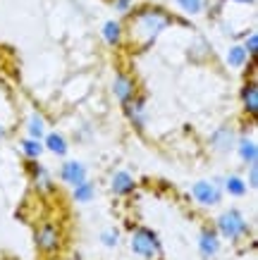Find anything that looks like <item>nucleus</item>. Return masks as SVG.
Wrapping results in <instances>:
<instances>
[{"instance_id": "f257e3e1", "label": "nucleus", "mask_w": 258, "mask_h": 260, "mask_svg": "<svg viewBox=\"0 0 258 260\" xmlns=\"http://www.w3.org/2000/svg\"><path fill=\"white\" fill-rule=\"evenodd\" d=\"M172 22H175L172 15H167L163 8L136 10L132 17V24H129V36H132V41H136L141 48H146V46H151Z\"/></svg>"}, {"instance_id": "f03ea898", "label": "nucleus", "mask_w": 258, "mask_h": 260, "mask_svg": "<svg viewBox=\"0 0 258 260\" xmlns=\"http://www.w3.org/2000/svg\"><path fill=\"white\" fill-rule=\"evenodd\" d=\"M218 232L222 234L225 239H232V241H237V239H242L246 232H249V224H246V220H244V215L239 213V210H227V213L220 215L218 220Z\"/></svg>"}, {"instance_id": "7ed1b4c3", "label": "nucleus", "mask_w": 258, "mask_h": 260, "mask_svg": "<svg viewBox=\"0 0 258 260\" xmlns=\"http://www.w3.org/2000/svg\"><path fill=\"white\" fill-rule=\"evenodd\" d=\"M132 251L141 258H153L156 253H160V241H158L156 232H151L149 227H139L132 237Z\"/></svg>"}, {"instance_id": "20e7f679", "label": "nucleus", "mask_w": 258, "mask_h": 260, "mask_svg": "<svg viewBox=\"0 0 258 260\" xmlns=\"http://www.w3.org/2000/svg\"><path fill=\"white\" fill-rule=\"evenodd\" d=\"M125 112H127V117H129V122H132L139 132L146 129L149 117H146V98H144V95H134L132 101H127L125 103Z\"/></svg>"}, {"instance_id": "39448f33", "label": "nucleus", "mask_w": 258, "mask_h": 260, "mask_svg": "<svg viewBox=\"0 0 258 260\" xmlns=\"http://www.w3.org/2000/svg\"><path fill=\"white\" fill-rule=\"evenodd\" d=\"M191 191H194V198L201 205H218L220 198H222V191L215 181H196Z\"/></svg>"}, {"instance_id": "423d86ee", "label": "nucleus", "mask_w": 258, "mask_h": 260, "mask_svg": "<svg viewBox=\"0 0 258 260\" xmlns=\"http://www.w3.org/2000/svg\"><path fill=\"white\" fill-rule=\"evenodd\" d=\"M112 93L118 95V101L125 105L127 101H132L134 95H136V84H134L132 77L118 72V74H115V81H112Z\"/></svg>"}, {"instance_id": "0eeeda50", "label": "nucleus", "mask_w": 258, "mask_h": 260, "mask_svg": "<svg viewBox=\"0 0 258 260\" xmlns=\"http://www.w3.org/2000/svg\"><path fill=\"white\" fill-rule=\"evenodd\" d=\"M60 177H63V181H67L70 186H77V184L86 181V167L81 165L79 160H67V162H63V167H60Z\"/></svg>"}, {"instance_id": "6e6552de", "label": "nucleus", "mask_w": 258, "mask_h": 260, "mask_svg": "<svg viewBox=\"0 0 258 260\" xmlns=\"http://www.w3.org/2000/svg\"><path fill=\"white\" fill-rule=\"evenodd\" d=\"M242 103H244V110H246V115L256 119V115H258V84H256V79H251V81H246V84H244V88H242Z\"/></svg>"}, {"instance_id": "1a4fd4ad", "label": "nucleus", "mask_w": 258, "mask_h": 260, "mask_svg": "<svg viewBox=\"0 0 258 260\" xmlns=\"http://www.w3.org/2000/svg\"><path fill=\"white\" fill-rule=\"evenodd\" d=\"M235 143H237V136L230 126H220L218 132L211 136V146L215 150H220V153H230L235 148Z\"/></svg>"}, {"instance_id": "9d476101", "label": "nucleus", "mask_w": 258, "mask_h": 260, "mask_svg": "<svg viewBox=\"0 0 258 260\" xmlns=\"http://www.w3.org/2000/svg\"><path fill=\"white\" fill-rule=\"evenodd\" d=\"M110 186H112V193H115V196H129L134 191V186H136V181H134V177L129 172H115Z\"/></svg>"}, {"instance_id": "9b49d317", "label": "nucleus", "mask_w": 258, "mask_h": 260, "mask_svg": "<svg viewBox=\"0 0 258 260\" xmlns=\"http://www.w3.org/2000/svg\"><path fill=\"white\" fill-rule=\"evenodd\" d=\"M36 246L46 253L55 251V248H58V229L50 227V224H43V227L36 232Z\"/></svg>"}, {"instance_id": "f8f14e48", "label": "nucleus", "mask_w": 258, "mask_h": 260, "mask_svg": "<svg viewBox=\"0 0 258 260\" xmlns=\"http://www.w3.org/2000/svg\"><path fill=\"white\" fill-rule=\"evenodd\" d=\"M198 251H201V255H204L206 260L213 258V255L220 251L218 234H215L213 229H206V232H201V237H198Z\"/></svg>"}, {"instance_id": "ddd939ff", "label": "nucleus", "mask_w": 258, "mask_h": 260, "mask_svg": "<svg viewBox=\"0 0 258 260\" xmlns=\"http://www.w3.org/2000/svg\"><path fill=\"white\" fill-rule=\"evenodd\" d=\"M43 139H46L43 148H48L50 153H53V155H58V158L67 155L70 146H67V141H65V136H63V134H58V132H50V134H46Z\"/></svg>"}, {"instance_id": "4468645a", "label": "nucleus", "mask_w": 258, "mask_h": 260, "mask_svg": "<svg viewBox=\"0 0 258 260\" xmlns=\"http://www.w3.org/2000/svg\"><path fill=\"white\" fill-rule=\"evenodd\" d=\"M122 24L118 22V19H110V22L103 24V39H105V43L108 46H120L122 43Z\"/></svg>"}, {"instance_id": "2eb2a0df", "label": "nucleus", "mask_w": 258, "mask_h": 260, "mask_svg": "<svg viewBox=\"0 0 258 260\" xmlns=\"http://www.w3.org/2000/svg\"><path fill=\"white\" fill-rule=\"evenodd\" d=\"M237 148H239V155H242V160L244 162H258V146H256V141L253 139H239V141L235 143Z\"/></svg>"}, {"instance_id": "dca6fc26", "label": "nucleus", "mask_w": 258, "mask_h": 260, "mask_svg": "<svg viewBox=\"0 0 258 260\" xmlns=\"http://www.w3.org/2000/svg\"><path fill=\"white\" fill-rule=\"evenodd\" d=\"M29 170H32L34 184H36L39 189H46V191L53 189V181H50V174H48L46 167H41L39 162H32V165H29Z\"/></svg>"}, {"instance_id": "f3484780", "label": "nucleus", "mask_w": 258, "mask_h": 260, "mask_svg": "<svg viewBox=\"0 0 258 260\" xmlns=\"http://www.w3.org/2000/svg\"><path fill=\"white\" fill-rule=\"evenodd\" d=\"M246 60H249V53L244 50V46H232L230 50H227V64L230 67H244L246 64Z\"/></svg>"}, {"instance_id": "a211bd4d", "label": "nucleus", "mask_w": 258, "mask_h": 260, "mask_svg": "<svg viewBox=\"0 0 258 260\" xmlns=\"http://www.w3.org/2000/svg\"><path fill=\"white\" fill-rule=\"evenodd\" d=\"M222 184H225V189L230 196H244V193H246V181H244L242 177H237V174H230Z\"/></svg>"}, {"instance_id": "6ab92c4d", "label": "nucleus", "mask_w": 258, "mask_h": 260, "mask_svg": "<svg viewBox=\"0 0 258 260\" xmlns=\"http://www.w3.org/2000/svg\"><path fill=\"white\" fill-rule=\"evenodd\" d=\"M72 189H74V201H79V203H89L96 193L94 181H81V184L72 186Z\"/></svg>"}, {"instance_id": "aec40b11", "label": "nucleus", "mask_w": 258, "mask_h": 260, "mask_svg": "<svg viewBox=\"0 0 258 260\" xmlns=\"http://www.w3.org/2000/svg\"><path fill=\"white\" fill-rule=\"evenodd\" d=\"M22 153L29 160H39L41 153H43V143L39 139H24L22 141Z\"/></svg>"}, {"instance_id": "412c9836", "label": "nucleus", "mask_w": 258, "mask_h": 260, "mask_svg": "<svg viewBox=\"0 0 258 260\" xmlns=\"http://www.w3.org/2000/svg\"><path fill=\"white\" fill-rule=\"evenodd\" d=\"M26 129H29V139H43L46 136V122H43V117L41 115H32L29 117V124H26Z\"/></svg>"}, {"instance_id": "4be33fe9", "label": "nucleus", "mask_w": 258, "mask_h": 260, "mask_svg": "<svg viewBox=\"0 0 258 260\" xmlns=\"http://www.w3.org/2000/svg\"><path fill=\"white\" fill-rule=\"evenodd\" d=\"M187 15H201L204 12V0H175Z\"/></svg>"}, {"instance_id": "5701e85b", "label": "nucleus", "mask_w": 258, "mask_h": 260, "mask_svg": "<svg viewBox=\"0 0 258 260\" xmlns=\"http://www.w3.org/2000/svg\"><path fill=\"white\" fill-rule=\"evenodd\" d=\"M244 50L249 53L251 60L256 57V50H258V36H256V31H251V34H249V39H246V43H244Z\"/></svg>"}, {"instance_id": "b1692460", "label": "nucleus", "mask_w": 258, "mask_h": 260, "mask_svg": "<svg viewBox=\"0 0 258 260\" xmlns=\"http://www.w3.org/2000/svg\"><path fill=\"white\" fill-rule=\"evenodd\" d=\"M112 8L118 10L120 15H127V12H132L134 0H112Z\"/></svg>"}, {"instance_id": "393cba45", "label": "nucleus", "mask_w": 258, "mask_h": 260, "mask_svg": "<svg viewBox=\"0 0 258 260\" xmlns=\"http://www.w3.org/2000/svg\"><path fill=\"white\" fill-rule=\"evenodd\" d=\"M249 186L251 189H256L258 186V165L256 162H251L249 165Z\"/></svg>"}, {"instance_id": "a878e982", "label": "nucleus", "mask_w": 258, "mask_h": 260, "mask_svg": "<svg viewBox=\"0 0 258 260\" xmlns=\"http://www.w3.org/2000/svg\"><path fill=\"white\" fill-rule=\"evenodd\" d=\"M101 239L105 246H118V232H105Z\"/></svg>"}, {"instance_id": "bb28decb", "label": "nucleus", "mask_w": 258, "mask_h": 260, "mask_svg": "<svg viewBox=\"0 0 258 260\" xmlns=\"http://www.w3.org/2000/svg\"><path fill=\"white\" fill-rule=\"evenodd\" d=\"M232 3H239V5H253L256 0H232Z\"/></svg>"}, {"instance_id": "cd10ccee", "label": "nucleus", "mask_w": 258, "mask_h": 260, "mask_svg": "<svg viewBox=\"0 0 258 260\" xmlns=\"http://www.w3.org/2000/svg\"><path fill=\"white\" fill-rule=\"evenodd\" d=\"M5 136H8V132H5V126L0 124V141H3V139H5Z\"/></svg>"}]
</instances>
